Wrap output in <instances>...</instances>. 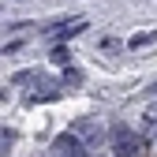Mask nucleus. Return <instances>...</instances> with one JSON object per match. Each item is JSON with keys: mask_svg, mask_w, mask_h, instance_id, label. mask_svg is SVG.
I'll use <instances>...</instances> for the list:
<instances>
[{"mask_svg": "<svg viewBox=\"0 0 157 157\" xmlns=\"http://www.w3.org/2000/svg\"><path fill=\"white\" fill-rule=\"evenodd\" d=\"M109 139H112V153L116 157H139V135H135L127 124H112V131H109Z\"/></svg>", "mask_w": 157, "mask_h": 157, "instance_id": "obj_1", "label": "nucleus"}, {"mask_svg": "<svg viewBox=\"0 0 157 157\" xmlns=\"http://www.w3.org/2000/svg\"><path fill=\"white\" fill-rule=\"evenodd\" d=\"M56 157H82L78 135H60V139H56Z\"/></svg>", "mask_w": 157, "mask_h": 157, "instance_id": "obj_2", "label": "nucleus"}, {"mask_svg": "<svg viewBox=\"0 0 157 157\" xmlns=\"http://www.w3.org/2000/svg\"><path fill=\"white\" fill-rule=\"evenodd\" d=\"M86 30V23H82V19H75V23H67L64 30H56L52 37H56V41H67V37H75V34H82Z\"/></svg>", "mask_w": 157, "mask_h": 157, "instance_id": "obj_3", "label": "nucleus"}, {"mask_svg": "<svg viewBox=\"0 0 157 157\" xmlns=\"http://www.w3.org/2000/svg\"><path fill=\"white\" fill-rule=\"evenodd\" d=\"M157 41V30H142V34H135L131 41H127V49H146V45H153Z\"/></svg>", "mask_w": 157, "mask_h": 157, "instance_id": "obj_4", "label": "nucleus"}, {"mask_svg": "<svg viewBox=\"0 0 157 157\" xmlns=\"http://www.w3.org/2000/svg\"><path fill=\"white\" fill-rule=\"evenodd\" d=\"M56 94H60V90H34V94L26 97V101H30V105H37V101H52Z\"/></svg>", "mask_w": 157, "mask_h": 157, "instance_id": "obj_5", "label": "nucleus"}, {"mask_svg": "<svg viewBox=\"0 0 157 157\" xmlns=\"http://www.w3.org/2000/svg\"><path fill=\"white\" fill-rule=\"evenodd\" d=\"M52 64H60V67H67V64H71V52H67L64 45H56V49H52Z\"/></svg>", "mask_w": 157, "mask_h": 157, "instance_id": "obj_6", "label": "nucleus"}, {"mask_svg": "<svg viewBox=\"0 0 157 157\" xmlns=\"http://www.w3.org/2000/svg\"><path fill=\"white\" fill-rule=\"evenodd\" d=\"M78 135H86V139H101V131H97V124H90V120H82V124H78Z\"/></svg>", "mask_w": 157, "mask_h": 157, "instance_id": "obj_7", "label": "nucleus"}, {"mask_svg": "<svg viewBox=\"0 0 157 157\" xmlns=\"http://www.w3.org/2000/svg\"><path fill=\"white\" fill-rule=\"evenodd\" d=\"M78 78H82V75H78V71H75V67H67V71H64V86H67V82H71V86H75V82H78Z\"/></svg>", "mask_w": 157, "mask_h": 157, "instance_id": "obj_8", "label": "nucleus"}, {"mask_svg": "<svg viewBox=\"0 0 157 157\" xmlns=\"http://www.w3.org/2000/svg\"><path fill=\"white\" fill-rule=\"evenodd\" d=\"M150 90H153V94H157V78H153V86H150Z\"/></svg>", "mask_w": 157, "mask_h": 157, "instance_id": "obj_9", "label": "nucleus"}]
</instances>
